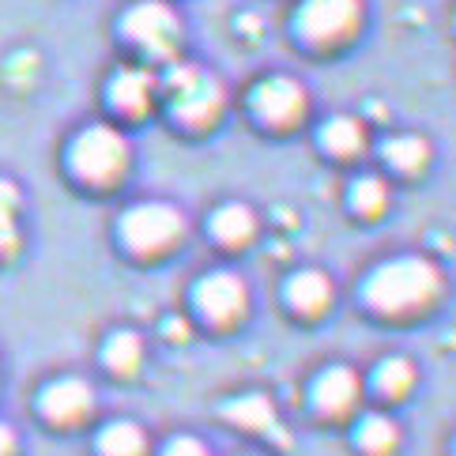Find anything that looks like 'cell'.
<instances>
[{"label":"cell","instance_id":"cell-15","mask_svg":"<svg viewBox=\"0 0 456 456\" xmlns=\"http://www.w3.org/2000/svg\"><path fill=\"white\" fill-rule=\"evenodd\" d=\"M102 456H143L148 452V437L136 422H110L99 437Z\"/></svg>","mask_w":456,"mask_h":456},{"label":"cell","instance_id":"cell-12","mask_svg":"<svg viewBox=\"0 0 456 456\" xmlns=\"http://www.w3.org/2000/svg\"><path fill=\"white\" fill-rule=\"evenodd\" d=\"M110 99L121 113H143V106L151 102V76L140 69H128L110 84Z\"/></svg>","mask_w":456,"mask_h":456},{"label":"cell","instance_id":"cell-2","mask_svg":"<svg viewBox=\"0 0 456 456\" xmlns=\"http://www.w3.org/2000/svg\"><path fill=\"white\" fill-rule=\"evenodd\" d=\"M125 167H128V143L118 128L94 125L72 143V170L84 177V182L106 185L113 177H121Z\"/></svg>","mask_w":456,"mask_h":456},{"label":"cell","instance_id":"cell-10","mask_svg":"<svg viewBox=\"0 0 456 456\" xmlns=\"http://www.w3.org/2000/svg\"><path fill=\"white\" fill-rule=\"evenodd\" d=\"M354 400H358V378L347 366L324 370L317 378V385H314V403L324 415H347L354 407Z\"/></svg>","mask_w":456,"mask_h":456},{"label":"cell","instance_id":"cell-16","mask_svg":"<svg viewBox=\"0 0 456 456\" xmlns=\"http://www.w3.org/2000/svg\"><path fill=\"white\" fill-rule=\"evenodd\" d=\"M321 143H324V148H329L332 155H354V151L366 148V128L358 125L354 118H332L329 125H324Z\"/></svg>","mask_w":456,"mask_h":456},{"label":"cell","instance_id":"cell-11","mask_svg":"<svg viewBox=\"0 0 456 456\" xmlns=\"http://www.w3.org/2000/svg\"><path fill=\"white\" fill-rule=\"evenodd\" d=\"M287 298H290V305H295L298 314L317 317L332 302V283L324 280L321 272H298L295 280H290V287H287Z\"/></svg>","mask_w":456,"mask_h":456},{"label":"cell","instance_id":"cell-24","mask_svg":"<svg viewBox=\"0 0 456 456\" xmlns=\"http://www.w3.org/2000/svg\"><path fill=\"white\" fill-rule=\"evenodd\" d=\"M15 204H20V192L12 189V182H0V216H12Z\"/></svg>","mask_w":456,"mask_h":456},{"label":"cell","instance_id":"cell-17","mask_svg":"<svg viewBox=\"0 0 456 456\" xmlns=\"http://www.w3.org/2000/svg\"><path fill=\"white\" fill-rule=\"evenodd\" d=\"M396 442H400V430H396V422L385 419V415H370V419H362V427H358V445H362L370 456L393 452Z\"/></svg>","mask_w":456,"mask_h":456},{"label":"cell","instance_id":"cell-6","mask_svg":"<svg viewBox=\"0 0 456 456\" xmlns=\"http://www.w3.org/2000/svg\"><path fill=\"white\" fill-rule=\"evenodd\" d=\"M121 27L148 53H170L177 38H182V23H177V15L162 0H140V4H133Z\"/></svg>","mask_w":456,"mask_h":456},{"label":"cell","instance_id":"cell-8","mask_svg":"<svg viewBox=\"0 0 456 456\" xmlns=\"http://www.w3.org/2000/svg\"><path fill=\"white\" fill-rule=\"evenodd\" d=\"M253 106H256V113L268 125L287 128V125H295L302 113H305V91L295 84V79L275 76V79H265V84L256 87Z\"/></svg>","mask_w":456,"mask_h":456},{"label":"cell","instance_id":"cell-7","mask_svg":"<svg viewBox=\"0 0 456 456\" xmlns=\"http://www.w3.org/2000/svg\"><path fill=\"white\" fill-rule=\"evenodd\" d=\"M197 305L211 324H234L246 314V283L231 272H216L200 280L197 287Z\"/></svg>","mask_w":456,"mask_h":456},{"label":"cell","instance_id":"cell-22","mask_svg":"<svg viewBox=\"0 0 456 456\" xmlns=\"http://www.w3.org/2000/svg\"><path fill=\"white\" fill-rule=\"evenodd\" d=\"M162 456H208V449L197 442V437H174Z\"/></svg>","mask_w":456,"mask_h":456},{"label":"cell","instance_id":"cell-26","mask_svg":"<svg viewBox=\"0 0 456 456\" xmlns=\"http://www.w3.org/2000/svg\"><path fill=\"white\" fill-rule=\"evenodd\" d=\"M170 336H185V321H170Z\"/></svg>","mask_w":456,"mask_h":456},{"label":"cell","instance_id":"cell-5","mask_svg":"<svg viewBox=\"0 0 456 456\" xmlns=\"http://www.w3.org/2000/svg\"><path fill=\"white\" fill-rule=\"evenodd\" d=\"M358 20H362V0H305L298 27L309 42L329 45L354 35Z\"/></svg>","mask_w":456,"mask_h":456},{"label":"cell","instance_id":"cell-1","mask_svg":"<svg viewBox=\"0 0 456 456\" xmlns=\"http://www.w3.org/2000/svg\"><path fill=\"white\" fill-rule=\"evenodd\" d=\"M437 290H442V275L430 260L422 256H400V260H388L378 272L366 280V302L378 309V314H415V309H427Z\"/></svg>","mask_w":456,"mask_h":456},{"label":"cell","instance_id":"cell-9","mask_svg":"<svg viewBox=\"0 0 456 456\" xmlns=\"http://www.w3.org/2000/svg\"><path fill=\"white\" fill-rule=\"evenodd\" d=\"M91 407H94V393H91V385L79 381V378L53 381L42 393V411L50 415L53 422H79Z\"/></svg>","mask_w":456,"mask_h":456},{"label":"cell","instance_id":"cell-13","mask_svg":"<svg viewBox=\"0 0 456 456\" xmlns=\"http://www.w3.org/2000/svg\"><path fill=\"white\" fill-rule=\"evenodd\" d=\"M211 231H216L219 241L226 246H241V241H249L253 231H256V219L246 204H226L216 211V219H211Z\"/></svg>","mask_w":456,"mask_h":456},{"label":"cell","instance_id":"cell-14","mask_svg":"<svg viewBox=\"0 0 456 456\" xmlns=\"http://www.w3.org/2000/svg\"><path fill=\"white\" fill-rule=\"evenodd\" d=\"M226 419L238 422V427H246V430H260V434H272L275 430V407L268 396H241L234 400L231 407H226Z\"/></svg>","mask_w":456,"mask_h":456},{"label":"cell","instance_id":"cell-25","mask_svg":"<svg viewBox=\"0 0 456 456\" xmlns=\"http://www.w3.org/2000/svg\"><path fill=\"white\" fill-rule=\"evenodd\" d=\"M0 456H15V434L0 422Z\"/></svg>","mask_w":456,"mask_h":456},{"label":"cell","instance_id":"cell-23","mask_svg":"<svg viewBox=\"0 0 456 456\" xmlns=\"http://www.w3.org/2000/svg\"><path fill=\"white\" fill-rule=\"evenodd\" d=\"M15 226H12V216H0V253H12L15 249Z\"/></svg>","mask_w":456,"mask_h":456},{"label":"cell","instance_id":"cell-4","mask_svg":"<svg viewBox=\"0 0 456 456\" xmlns=\"http://www.w3.org/2000/svg\"><path fill=\"white\" fill-rule=\"evenodd\" d=\"M170 87H174V99H177V118L192 128H204L219 118L223 110V87L216 76H208L192 64H182V69L170 72Z\"/></svg>","mask_w":456,"mask_h":456},{"label":"cell","instance_id":"cell-19","mask_svg":"<svg viewBox=\"0 0 456 456\" xmlns=\"http://www.w3.org/2000/svg\"><path fill=\"white\" fill-rule=\"evenodd\" d=\"M381 151L400 170H419L422 162L430 159V148H427V140H422V136H393V140H385Z\"/></svg>","mask_w":456,"mask_h":456},{"label":"cell","instance_id":"cell-20","mask_svg":"<svg viewBox=\"0 0 456 456\" xmlns=\"http://www.w3.org/2000/svg\"><path fill=\"white\" fill-rule=\"evenodd\" d=\"M415 385V366L407 362V358H388V362H381L378 370V388L385 396H407Z\"/></svg>","mask_w":456,"mask_h":456},{"label":"cell","instance_id":"cell-18","mask_svg":"<svg viewBox=\"0 0 456 456\" xmlns=\"http://www.w3.org/2000/svg\"><path fill=\"white\" fill-rule=\"evenodd\" d=\"M143 358V344L136 332H113L110 344H106V366L113 373H136Z\"/></svg>","mask_w":456,"mask_h":456},{"label":"cell","instance_id":"cell-21","mask_svg":"<svg viewBox=\"0 0 456 456\" xmlns=\"http://www.w3.org/2000/svg\"><path fill=\"white\" fill-rule=\"evenodd\" d=\"M388 204V185L381 177H362V182H354V208L362 211V216H381Z\"/></svg>","mask_w":456,"mask_h":456},{"label":"cell","instance_id":"cell-3","mask_svg":"<svg viewBox=\"0 0 456 456\" xmlns=\"http://www.w3.org/2000/svg\"><path fill=\"white\" fill-rule=\"evenodd\" d=\"M185 234L182 211L170 204H140L121 219V238L133 253H167L177 238Z\"/></svg>","mask_w":456,"mask_h":456}]
</instances>
